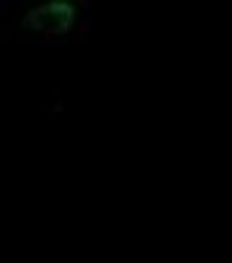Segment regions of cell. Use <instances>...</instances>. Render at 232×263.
<instances>
[{
	"mask_svg": "<svg viewBox=\"0 0 232 263\" xmlns=\"http://www.w3.org/2000/svg\"><path fill=\"white\" fill-rule=\"evenodd\" d=\"M73 26H76V6L70 3H48V6H36L23 14L20 20V28L26 34H34V36H62L67 34Z\"/></svg>",
	"mask_w": 232,
	"mask_h": 263,
	"instance_id": "1",
	"label": "cell"
}]
</instances>
